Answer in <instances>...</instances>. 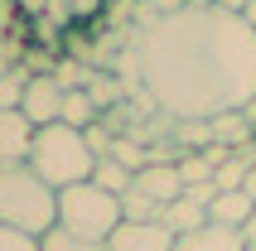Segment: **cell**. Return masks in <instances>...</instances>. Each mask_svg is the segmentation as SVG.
Returning a JSON list of instances; mask_svg holds the SVG:
<instances>
[{"label":"cell","instance_id":"12","mask_svg":"<svg viewBox=\"0 0 256 251\" xmlns=\"http://www.w3.org/2000/svg\"><path fill=\"white\" fill-rule=\"evenodd\" d=\"M102 106L92 102V92L87 87H68V97H63V126H72V130H87V126H97Z\"/></svg>","mask_w":256,"mask_h":251},{"label":"cell","instance_id":"29","mask_svg":"<svg viewBox=\"0 0 256 251\" xmlns=\"http://www.w3.org/2000/svg\"><path fill=\"white\" fill-rule=\"evenodd\" d=\"M252 160H256V145H252Z\"/></svg>","mask_w":256,"mask_h":251},{"label":"cell","instance_id":"14","mask_svg":"<svg viewBox=\"0 0 256 251\" xmlns=\"http://www.w3.org/2000/svg\"><path fill=\"white\" fill-rule=\"evenodd\" d=\"M92 184L121 198V194L130 188V184H136V174H130V169L121 164V160H112V154H106V160H97V169H92Z\"/></svg>","mask_w":256,"mask_h":251},{"label":"cell","instance_id":"24","mask_svg":"<svg viewBox=\"0 0 256 251\" xmlns=\"http://www.w3.org/2000/svg\"><path fill=\"white\" fill-rule=\"evenodd\" d=\"M242 194H246V198H252V203H256V164L246 169V179H242Z\"/></svg>","mask_w":256,"mask_h":251},{"label":"cell","instance_id":"25","mask_svg":"<svg viewBox=\"0 0 256 251\" xmlns=\"http://www.w3.org/2000/svg\"><path fill=\"white\" fill-rule=\"evenodd\" d=\"M242 237H246V242H252V246H256V208H252V218H246V227H242Z\"/></svg>","mask_w":256,"mask_h":251},{"label":"cell","instance_id":"1","mask_svg":"<svg viewBox=\"0 0 256 251\" xmlns=\"http://www.w3.org/2000/svg\"><path fill=\"white\" fill-rule=\"evenodd\" d=\"M136 58L140 87L170 121L208 126L256 102V29L222 5L155 14L136 39Z\"/></svg>","mask_w":256,"mask_h":251},{"label":"cell","instance_id":"19","mask_svg":"<svg viewBox=\"0 0 256 251\" xmlns=\"http://www.w3.org/2000/svg\"><path fill=\"white\" fill-rule=\"evenodd\" d=\"M112 160H121V164H126L130 174H140V169L150 164V154H145V150H140V145H136L130 136H116V145H112Z\"/></svg>","mask_w":256,"mask_h":251},{"label":"cell","instance_id":"11","mask_svg":"<svg viewBox=\"0 0 256 251\" xmlns=\"http://www.w3.org/2000/svg\"><path fill=\"white\" fill-rule=\"evenodd\" d=\"M160 222L170 227L174 237H184V232H198V227H208V208H203V203H194V198H174V203H164Z\"/></svg>","mask_w":256,"mask_h":251},{"label":"cell","instance_id":"21","mask_svg":"<svg viewBox=\"0 0 256 251\" xmlns=\"http://www.w3.org/2000/svg\"><path fill=\"white\" fill-rule=\"evenodd\" d=\"M68 5H72V20H97L106 10V0H68Z\"/></svg>","mask_w":256,"mask_h":251},{"label":"cell","instance_id":"2","mask_svg":"<svg viewBox=\"0 0 256 251\" xmlns=\"http://www.w3.org/2000/svg\"><path fill=\"white\" fill-rule=\"evenodd\" d=\"M29 169H34L54 194H63V188H72V184H87V179H92L97 154L87 150V136H82V130L54 121V126H39V130H34Z\"/></svg>","mask_w":256,"mask_h":251},{"label":"cell","instance_id":"4","mask_svg":"<svg viewBox=\"0 0 256 251\" xmlns=\"http://www.w3.org/2000/svg\"><path fill=\"white\" fill-rule=\"evenodd\" d=\"M126 222L121 218V198L97 188V184H72L58 194V227L72 232V237H87V242H106L116 227Z\"/></svg>","mask_w":256,"mask_h":251},{"label":"cell","instance_id":"16","mask_svg":"<svg viewBox=\"0 0 256 251\" xmlns=\"http://www.w3.org/2000/svg\"><path fill=\"white\" fill-rule=\"evenodd\" d=\"M24 87H29V68L14 63V68L0 78V112H20V106H24Z\"/></svg>","mask_w":256,"mask_h":251},{"label":"cell","instance_id":"13","mask_svg":"<svg viewBox=\"0 0 256 251\" xmlns=\"http://www.w3.org/2000/svg\"><path fill=\"white\" fill-rule=\"evenodd\" d=\"M256 160H252V145H242V150H232L222 164H218V174H213V184H218V194H228V188H242V179H246V169H252Z\"/></svg>","mask_w":256,"mask_h":251},{"label":"cell","instance_id":"18","mask_svg":"<svg viewBox=\"0 0 256 251\" xmlns=\"http://www.w3.org/2000/svg\"><path fill=\"white\" fill-rule=\"evenodd\" d=\"M213 174H218V164L208 160V150L203 154H179V179H184V188L188 184H213Z\"/></svg>","mask_w":256,"mask_h":251},{"label":"cell","instance_id":"17","mask_svg":"<svg viewBox=\"0 0 256 251\" xmlns=\"http://www.w3.org/2000/svg\"><path fill=\"white\" fill-rule=\"evenodd\" d=\"M44 251H106V242H87V237H72V232H63V227H54V232H44L39 237Z\"/></svg>","mask_w":256,"mask_h":251},{"label":"cell","instance_id":"27","mask_svg":"<svg viewBox=\"0 0 256 251\" xmlns=\"http://www.w3.org/2000/svg\"><path fill=\"white\" fill-rule=\"evenodd\" d=\"M242 20H246V24L256 29V0H246V5H242Z\"/></svg>","mask_w":256,"mask_h":251},{"label":"cell","instance_id":"5","mask_svg":"<svg viewBox=\"0 0 256 251\" xmlns=\"http://www.w3.org/2000/svg\"><path fill=\"white\" fill-rule=\"evenodd\" d=\"M63 97H68V87L58 82L54 72H29L24 106H20V112L34 126H54V121H63Z\"/></svg>","mask_w":256,"mask_h":251},{"label":"cell","instance_id":"23","mask_svg":"<svg viewBox=\"0 0 256 251\" xmlns=\"http://www.w3.org/2000/svg\"><path fill=\"white\" fill-rule=\"evenodd\" d=\"M14 10H20V14H29V20H44L48 0H14Z\"/></svg>","mask_w":256,"mask_h":251},{"label":"cell","instance_id":"15","mask_svg":"<svg viewBox=\"0 0 256 251\" xmlns=\"http://www.w3.org/2000/svg\"><path fill=\"white\" fill-rule=\"evenodd\" d=\"M160 212H164V203L145 198L140 188H126V194H121V218H126V222H160Z\"/></svg>","mask_w":256,"mask_h":251},{"label":"cell","instance_id":"20","mask_svg":"<svg viewBox=\"0 0 256 251\" xmlns=\"http://www.w3.org/2000/svg\"><path fill=\"white\" fill-rule=\"evenodd\" d=\"M0 251H44L39 237H29L20 227H0Z\"/></svg>","mask_w":256,"mask_h":251},{"label":"cell","instance_id":"9","mask_svg":"<svg viewBox=\"0 0 256 251\" xmlns=\"http://www.w3.org/2000/svg\"><path fill=\"white\" fill-rule=\"evenodd\" d=\"M174 251H246V237L237 227H198V232H184L174 237Z\"/></svg>","mask_w":256,"mask_h":251},{"label":"cell","instance_id":"7","mask_svg":"<svg viewBox=\"0 0 256 251\" xmlns=\"http://www.w3.org/2000/svg\"><path fill=\"white\" fill-rule=\"evenodd\" d=\"M39 126L24 112H0V164H29V145H34Z\"/></svg>","mask_w":256,"mask_h":251},{"label":"cell","instance_id":"8","mask_svg":"<svg viewBox=\"0 0 256 251\" xmlns=\"http://www.w3.org/2000/svg\"><path fill=\"white\" fill-rule=\"evenodd\" d=\"M130 188H140L145 198H155V203H174V198H184V179H179V160H160V164H145L136 174Z\"/></svg>","mask_w":256,"mask_h":251},{"label":"cell","instance_id":"3","mask_svg":"<svg viewBox=\"0 0 256 251\" xmlns=\"http://www.w3.org/2000/svg\"><path fill=\"white\" fill-rule=\"evenodd\" d=\"M0 227L44 237L58 227V194L29 164H0Z\"/></svg>","mask_w":256,"mask_h":251},{"label":"cell","instance_id":"10","mask_svg":"<svg viewBox=\"0 0 256 251\" xmlns=\"http://www.w3.org/2000/svg\"><path fill=\"white\" fill-rule=\"evenodd\" d=\"M252 198L242 194V188H228V194H218L213 203H208V222L213 227H237V232H242L246 227V218H252Z\"/></svg>","mask_w":256,"mask_h":251},{"label":"cell","instance_id":"6","mask_svg":"<svg viewBox=\"0 0 256 251\" xmlns=\"http://www.w3.org/2000/svg\"><path fill=\"white\" fill-rule=\"evenodd\" d=\"M106 251H174V232L164 222H121L106 237Z\"/></svg>","mask_w":256,"mask_h":251},{"label":"cell","instance_id":"22","mask_svg":"<svg viewBox=\"0 0 256 251\" xmlns=\"http://www.w3.org/2000/svg\"><path fill=\"white\" fill-rule=\"evenodd\" d=\"M184 198H194V203H203V208H208V203L218 198V184H188Z\"/></svg>","mask_w":256,"mask_h":251},{"label":"cell","instance_id":"26","mask_svg":"<svg viewBox=\"0 0 256 251\" xmlns=\"http://www.w3.org/2000/svg\"><path fill=\"white\" fill-rule=\"evenodd\" d=\"M14 68V58H10V48H5V44H0V78H5V72Z\"/></svg>","mask_w":256,"mask_h":251},{"label":"cell","instance_id":"28","mask_svg":"<svg viewBox=\"0 0 256 251\" xmlns=\"http://www.w3.org/2000/svg\"><path fill=\"white\" fill-rule=\"evenodd\" d=\"M246 251H256V246H252V242H246Z\"/></svg>","mask_w":256,"mask_h":251}]
</instances>
